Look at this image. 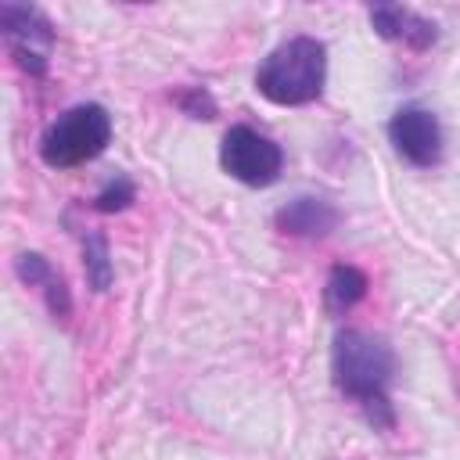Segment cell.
Returning <instances> with one entry per match:
<instances>
[{
	"label": "cell",
	"mask_w": 460,
	"mask_h": 460,
	"mask_svg": "<svg viewBox=\"0 0 460 460\" xmlns=\"http://www.w3.org/2000/svg\"><path fill=\"white\" fill-rule=\"evenodd\" d=\"M395 359L385 338L359 331V327H345L334 338L331 349V374L341 395H349L352 402H359L367 410V417L381 428H392V402H388V381H392Z\"/></svg>",
	"instance_id": "cell-1"
},
{
	"label": "cell",
	"mask_w": 460,
	"mask_h": 460,
	"mask_svg": "<svg viewBox=\"0 0 460 460\" xmlns=\"http://www.w3.org/2000/svg\"><path fill=\"white\" fill-rule=\"evenodd\" d=\"M327 50L313 36H291L255 72V90L273 104H309L320 97Z\"/></svg>",
	"instance_id": "cell-2"
},
{
	"label": "cell",
	"mask_w": 460,
	"mask_h": 460,
	"mask_svg": "<svg viewBox=\"0 0 460 460\" xmlns=\"http://www.w3.org/2000/svg\"><path fill=\"white\" fill-rule=\"evenodd\" d=\"M108 140H111L108 111L101 104H75L65 115H58V122H50V129L40 140V155L54 169H72L97 158L108 147Z\"/></svg>",
	"instance_id": "cell-3"
},
{
	"label": "cell",
	"mask_w": 460,
	"mask_h": 460,
	"mask_svg": "<svg viewBox=\"0 0 460 460\" xmlns=\"http://www.w3.org/2000/svg\"><path fill=\"white\" fill-rule=\"evenodd\" d=\"M219 162L234 180H241L248 187H270L280 176L284 155L270 137L255 133L252 126H234L223 137Z\"/></svg>",
	"instance_id": "cell-4"
},
{
	"label": "cell",
	"mask_w": 460,
	"mask_h": 460,
	"mask_svg": "<svg viewBox=\"0 0 460 460\" xmlns=\"http://www.w3.org/2000/svg\"><path fill=\"white\" fill-rule=\"evenodd\" d=\"M388 140L410 165L428 169L442 158V126L428 108H417V104L399 108L388 122Z\"/></svg>",
	"instance_id": "cell-5"
},
{
	"label": "cell",
	"mask_w": 460,
	"mask_h": 460,
	"mask_svg": "<svg viewBox=\"0 0 460 460\" xmlns=\"http://www.w3.org/2000/svg\"><path fill=\"white\" fill-rule=\"evenodd\" d=\"M0 25H4L11 47H14L18 65L29 68L32 75H40V72L47 68V58H43V50L36 47V40H40L43 47H50V40H54L50 25H47L36 11H29V7H14V4H4V7H0Z\"/></svg>",
	"instance_id": "cell-6"
},
{
	"label": "cell",
	"mask_w": 460,
	"mask_h": 460,
	"mask_svg": "<svg viewBox=\"0 0 460 460\" xmlns=\"http://www.w3.org/2000/svg\"><path fill=\"white\" fill-rule=\"evenodd\" d=\"M370 22H374V29H377L385 40L402 43V47H410V50H428V47L438 40L435 22H428L424 14H417V11H410V7H399V4H377V7L370 11Z\"/></svg>",
	"instance_id": "cell-7"
},
{
	"label": "cell",
	"mask_w": 460,
	"mask_h": 460,
	"mask_svg": "<svg viewBox=\"0 0 460 460\" xmlns=\"http://www.w3.org/2000/svg\"><path fill=\"white\" fill-rule=\"evenodd\" d=\"M277 226L295 237H323L338 226V212L323 198H295L277 212Z\"/></svg>",
	"instance_id": "cell-8"
},
{
	"label": "cell",
	"mask_w": 460,
	"mask_h": 460,
	"mask_svg": "<svg viewBox=\"0 0 460 460\" xmlns=\"http://www.w3.org/2000/svg\"><path fill=\"white\" fill-rule=\"evenodd\" d=\"M363 295H367V277H363L356 266H334V270H331L327 288H323L327 313L341 316V313H349Z\"/></svg>",
	"instance_id": "cell-9"
},
{
	"label": "cell",
	"mask_w": 460,
	"mask_h": 460,
	"mask_svg": "<svg viewBox=\"0 0 460 460\" xmlns=\"http://www.w3.org/2000/svg\"><path fill=\"white\" fill-rule=\"evenodd\" d=\"M18 277L32 288V284H47V298H50V309L58 313V302L68 309V298H65V291H61V280L50 273V266H47V259L43 255H36V252H25V255H18Z\"/></svg>",
	"instance_id": "cell-10"
},
{
	"label": "cell",
	"mask_w": 460,
	"mask_h": 460,
	"mask_svg": "<svg viewBox=\"0 0 460 460\" xmlns=\"http://www.w3.org/2000/svg\"><path fill=\"white\" fill-rule=\"evenodd\" d=\"M86 266H90V280L93 288H108L111 280V270H108V252H104V237L101 234H90L86 237Z\"/></svg>",
	"instance_id": "cell-11"
},
{
	"label": "cell",
	"mask_w": 460,
	"mask_h": 460,
	"mask_svg": "<svg viewBox=\"0 0 460 460\" xmlns=\"http://www.w3.org/2000/svg\"><path fill=\"white\" fill-rule=\"evenodd\" d=\"M129 201H133V183H129L126 176H119L115 183H108V187L97 194L93 208H97V212H119V208H126Z\"/></svg>",
	"instance_id": "cell-12"
},
{
	"label": "cell",
	"mask_w": 460,
	"mask_h": 460,
	"mask_svg": "<svg viewBox=\"0 0 460 460\" xmlns=\"http://www.w3.org/2000/svg\"><path fill=\"white\" fill-rule=\"evenodd\" d=\"M180 108L190 115V119H212L216 115V104H212V97L205 93V90H187V93H180Z\"/></svg>",
	"instance_id": "cell-13"
}]
</instances>
